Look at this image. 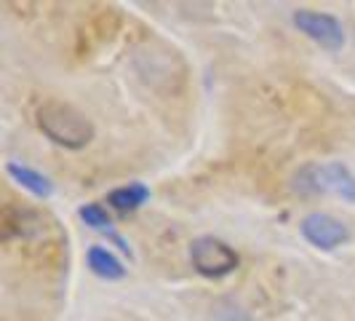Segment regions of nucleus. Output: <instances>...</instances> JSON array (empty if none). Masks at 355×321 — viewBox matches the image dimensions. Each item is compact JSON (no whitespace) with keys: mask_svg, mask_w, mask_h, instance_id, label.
<instances>
[{"mask_svg":"<svg viewBox=\"0 0 355 321\" xmlns=\"http://www.w3.org/2000/svg\"><path fill=\"white\" fill-rule=\"evenodd\" d=\"M35 118L37 129L53 145L67 147V150H83L94 140V134H96L91 118H86V113H80L70 102L49 99V102H43V105L37 107Z\"/></svg>","mask_w":355,"mask_h":321,"instance_id":"f257e3e1","label":"nucleus"},{"mask_svg":"<svg viewBox=\"0 0 355 321\" xmlns=\"http://www.w3.org/2000/svg\"><path fill=\"white\" fill-rule=\"evenodd\" d=\"M291 190L302 198L315 196H337L347 204H355V174L342 163H307L294 177H291Z\"/></svg>","mask_w":355,"mask_h":321,"instance_id":"f03ea898","label":"nucleus"},{"mask_svg":"<svg viewBox=\"0 0 355 321\" xmlns=\"http://www.w3.org/2000/svg\"><path fill=\"white\" fill-rule=\"evenodd\" d=\"M190 263L206 279H225L238 268V252L214 236H198L190 244Z\"/></svg>","mask_w":355,"mask_h":321,"instance_id":"7ed1b4c3","label":"nucleus"},{"mask_svg":"<svg viewBox=\"0 0 355 321\" xmlns=\"http://www.w3.org/2000/svg\"><path fill=\"white\" fill-rule=\"evenodd\" d=\"M294 27L300 33H304L310 40H315L320 49H326V51H337V49L345 46L342 22L337 17H331V14L300 8V11H294Z\"/></svg>","mask_w":355,"mask_h":321,"instance_id":"20e7f679","label":"nucleus"},{"mask_svg":"<svg viewBox=\"0 0 355 321\" xmlns=\"http://www.w3.org/2000/svg\"><path fill=\"white\" fill-rule=\"evenodd\" d=\"M300 231H302V236L315 249L323 252L337 249V247H342L350 238V228L342 220H337V217H331V214L326 212H310L300 222Z\"/></svg>","mask_w":355,"mask_h":321,"instance_id":"39448f33","label":"nucleus"},{"mask_svg":"<svg viewBox=\"0 0 355 321\" xmlns=\"http://www.w3.org/2000/svg\"><path fill=\"white\" fill-rule=\"evenodd\" d=\"M43 231V217L35 209L24 206H6L3 212V241L11 238H33Z\"/></svg>","mask_w":355,"mask_h":321,"instance_id":"423d86ee","label":"nucleus"},{"mask_svg":"<svg viewBox=\"0 0 355 321\" xmlns=\"http://www.w3.org/2000/svg\"><path fill=\"white\" fill-rule=\"evenodd\" d=\"M147 201H150V188L142 185V182H128L123 188H115V190L107 193V204L121 214L137 212Z\"/></svg>","mask_w":355,"mask_h":321,"instance_id":"0eeeda50","label":"nucleus"},{"mask_svg":"<svg viewBox=\"0 0 355 321\" xmlns=\"http://www.w3.org/2000/svg\"><path fill=\"white\" fill-rule=\"evenodd\" d=\"M6 172H8V177L14 179L17 185H21L24 190H30L33 196L37 198H49L53 193V182L46 174H40L35 169H30V166H24V163H17V160H11V163H6Z\"/></svg>","mask_w":355,"mask_h":321,"instance_id":"6e6552de","label":"nucleus"},{"mask_svg":"<svg viewBox=\"0 0 355 321\" xmlns=\"http://www.w3.org/2000/svg\"><path fill=\"white\" fill-rule=\"evenodd\" d=\"M86 260H89L91 273L99 276V279H105V281H121V279H125L123 263L110 249H105V247H89Z\"/></svg>","mask_w":355,"mask_h":321,"instance_id":"1a4fd4ad","label":"nucleus"},{"mask_svg":"<svg viewBox=\"0 0 355 321\" xmlns=\"http://www.w3.org/2000/svg\"><path fill=\"white\" fill-rule=\"evenodd\" d=\"M78 214H80V220L89 225L91 231H99V233L112 231V220H110L107 209H102L99 204H86V206H80Z\"/></svg>","mask_w":355,"mask_h":321,"instance_id":"9d476101","label":"nucleus"}]
</instances>
